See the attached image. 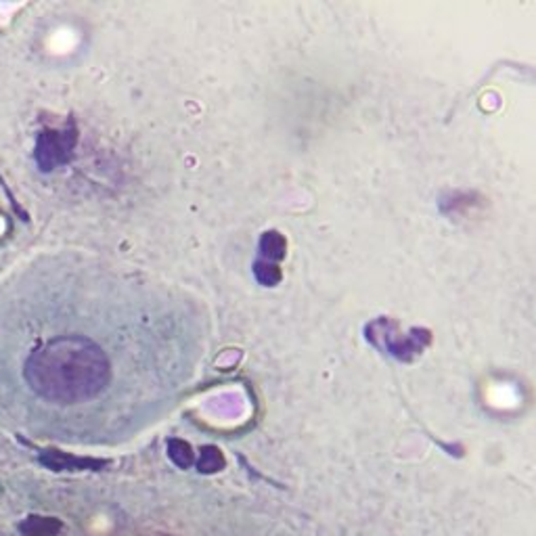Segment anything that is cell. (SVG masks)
Masks as SVG:
<instances>
[{
  "label": "cell",
  "instance_id": "6da1fadb",
  "mask_svg": "<svg viewBox=\"0 0 536 536\" xmlns=\"http://www.w3.org/2000/svg\"><path fill=\"white\" fill-rule=\"evenodd\" d=\"M26 379L46 401L76 404L99 396L111 379L105 352L89 337L63 335L32 352Z\"/></svg>",
  "mask_w": 536,
  "mask_h": 536
},
{
  "label": "cell",
  "instance_id": "7a4b0ae2",
  "mask_svg": "<svg viewBox=\"0 0 536 536\" xmlns=\"http://www.w3.org/2000/svg\"><path fill=\"white\" fill-rule=\"evenodd\" d=\"M74 143H76V134L74 133H55V130L43 133L38 136V143H36V162H38V166L45 172H48V170L57 168L59 164H65Z\"/></svg>",
  "mask_w": 536,
  "mask_h": 536
},
{
  "label": "cell",
  "instance_id": "3957f363",
  "mask_svg": "<svg viewBox=\"0 0 536 536\" xmlns=\"http://www.w3.org/2000/svg\"><path fill=\"white\" fill-rule=\"evenodd\" d=\"M43 465L55 471H63V469H101L105 465V461H94V459H78L59 450H46L40 454Z\"/></svg>",
  "mask_w": 536,
  "mask_h": 536
},
{
  "label": "cell",
  "instance_id": "277c9868",
  "mask_svg": "<svg viewBox=\"0 0 536 536\" xmlns=\"http://www.w3.org/2000/svg\"><path fill=\"white\" fill-rule=\"evenodd\" d=\"M23 536H59L63 530L61 520L57 518H45V515H30L19 526Z\"/></svg>",
  "mask_w": 536,
  "mask_h": 536
},
{
  "label": "cell",
  "instance_id": "5b68a950",
  "mask_svg": "<svg viewBox=\"0 0 536 536\" xmlns=\"http://www.w3.org/2000/svg\"><path fill=\"white\" fill-rule=\"evenodd\" d=\"M197 467L201 474H216L224 467V457L223 452L216 447H203L201 448V454H199V461H197Z\"/></svg>",
  "mask_w": 536,
  "mask_h": 536
},
{
  "label": "cell",
  "instance_id": "8992f818",
  "mask_svg": "<svg viewBox=\"0 0 536 536\" xmlns=\"http://www.w3.org/2000/svg\"><path fill=\"white\" fill-rule=\"evenodd\" d=\"M168 457L179 465L180 469H186L193 465V448L189 447L184 440H179V438H172L168 442Z\"/></svg>",
  "mask_w": 536,
  "mask_h": 536
}]
</instances>
